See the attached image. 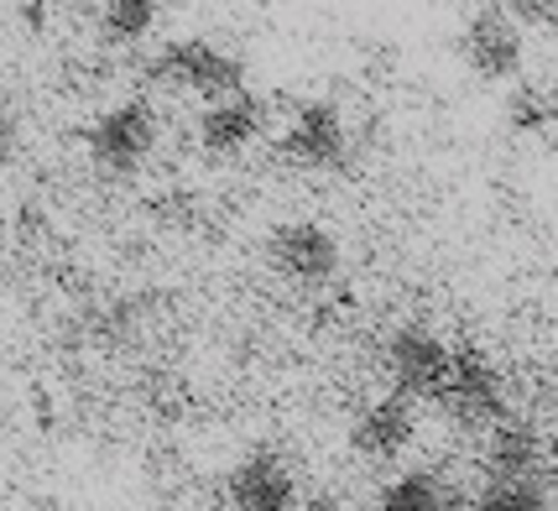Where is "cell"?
<instances>
[{
    "instance_id": "1",
    "label": "cell",
    "mask_w": 558,
    "mask_h": 511,
    "mask_svg": "<svg viewBox=\"0 0 558 511\" xmlns=\"http://www.w3.org/2000/svg\"><path fill=\"white\" fill-rule=\"evenodd\" d=\"M146 78L172 89V95L219 99L245 89V58L209 42V37H178V42H162L146 58Z\"/></svg>"
},
{
    "instance_id": "2",
    "label": "cell",
    "mask_w": 558,
    "mask_h": 511,
    "mask_svg": "<svg viewBox=\"0 0 558 511\" xmlns=\"http://www.w3.org/2000/svg\"><path fill=\"white\" fill-rule=\"evenodd\" d=\"M84 151L99 172L110 178H131L151 162L157 151V110L146 99H121L105 115H95V125L84 131Z\"/></svg>"
},
{
    "instance_id": "3",
    "label": "cell",
    "mask_w": 558,
    "mask_h": 511,
    "mask_svg": "<svg viewBox=\"0 0 558 511\" xmlns=\"http://www.w3.org/2000/svg\"><path fill=\"white\" fill-rule=\"evenodd\" d=\"M438 407L460 428H496L507 417V381L496 361L481 350H454V365L438 387Z\"/></svg>"
},
{
    "instance_id": "4",
    "label": "cell",
    "mask_w": 558,
    "mask_h": 511,
    "mask_svg": "<svg viewBox=\"0 0 558 511\" xmlns=\"http://www.w3.org/2000/svg\"><path fill=\"white\" fill-rule=\"evenodd\" d=\"M267 261L292 288H324L340 271V235L318 219H288L267 235Z\"/></svg>"
},
{
    "instance_id": "5",
    "label": "cell",
    "mask_w": 558,
    "mask_h": 511,
    "mask_svg": "<svg viewBox=\"0 0 558 511\" xmlns=\"http://www.w3.org/2000/svg\"><path fill=\"white\" fill-rule=\"evenodd\" d=\"M282 157L303 172H340L350 162V125L335 99H303L282 131Z\"/></svg>"
},
{
    "instance_id": "6",
    "label": "cell",
    "mask_w": 558,
    "mask_h": 511,
    "mask_svg": "<svg viewBox=\"0 0 558 511\" xmlns=\"http://www.w3.org/2000/svg\"><path fill=\"white\" fill-rule=\"evenodd\" d=\"M381 365H387V376L397 391H408V397H438L449 365H454V350L438 340L428 324H397L387 334Z\"/></svg>"
},
{
    "instance_id": "7",
    "label": "cell",
    "mask_w": 558,
    "mask_h": 511,
    "mask_svg": "<svg viewBox=\"0 0 558 511\" xmlns=\"http://www.w3.org/2000/svg\"><path fill=\"white\" fill-rule=\"evenodd\" d=\"M460 58L464 69L475 73V78H486V84H507L522 73V26L511 22L501 5H486V11H475L460 32Z\"/></svg>"
},
{
    "instance_id": "8",
    "label": "cell",
    "mask_w": 558,
    "mask_h": 511,
    "mask_svg": "<svg viewBox=\"0 0 558 511\" xmlns=\"http://www.w3.org/2000/svg\"><path fill=\"white\" fill-rule=\"evenodd\" d=\"M267 99L251 95V89H235V95H219L204 105V115H198V146L209 151V157H241L245 146L262 142V131H267Z\"/></svg>"
},
{
    "instance_id": "9",
    "label": "cell",
    "mask_w": 558,
    "mask_h": 511,
    "mask_svg": "<svg viewBox=\"0 0 558 511\" xmlns=\"http://www.w3.org/2000/svg\"><path fill=\"white\" fill-rule=\"evenodd\" d=\"M417 438V407L408 391H391V397H376L361 417H355V428H350V449L371 464H391L402 460L408 449H413Z\"/></svg>"
},
{
    "instance_id": "10",
    "label": "cell",
    "mask_w": 558,
    "mask_h": 511,
    "mask_svg": "<svg viewBox=\"0 0 558 511\" xmlns=\"http://www.w3.org/2000/svg\"><path fill=\"white\" fill-rule=\"evenodd\" d=\"M225 496L245 511H292L298 480H292L288 460H282L277 449H256V454H245V460L230 470Z\"/></svg>"
},
{
    "instance_id": "11",
    "label": "cell",
    "mask_w": 558,
    "mask_h": 511,
    "mask_svg": "<svg viewBox=\"0 0 558 511\" xmlns=\"http://www.w3.org/2000/svg\"><path fill=\"white\" fill-rule=\"evenodd\" d=\"M548 464V438L522 417H501L486 438V475L496 480H533Z\"/></svg>"
},
{
    "instance_id": "12",
    "label": "cell",
    "mask_w": 558,
    "mask_h": 511,
    "mask_svg": "<svg viewBox=\"0 0 558 511\" xmlns=\"http://www.w3.org/2000/svg\"><path fill=\"white\" fill-rule=\"evenodd\" d=\"M376 511H454V486L434 470H408L381 486Z\"/></svg>"
},
{
    "instance_id": "13",
    "label": "cell",
    "mask_w": 558,
    "mask_h": 511,
    "mask_svg": "<svg viewBox=\"0 0 558 511\" xmlns=\"http://www.w3.org/2000/svg\"><path fill=\"white\" fill-rule=\"evenodd\" d=\"M501 115H507V131H517V136H543V131H554L558 125V95L548 89V84L522 78V84L507 95Z\"/></svg>"
},
{
    "instance_id": "14",
    "label": "cell",
    "mask_w": 558,
    "mask_h": 511,
    "mask_svg": "<svg viewBox=\"0 0 558 511\" xmlns=\"http://www.w3.org/2000/svg\"><path fill=\"white\" fill-rule=\"evenodd\" d=\"M157 16H162V0H99V37L116 48L146 42Z\"/></svg>"
},
{
    "instance_id": "15",
    "label": "cell",
    "mask_w": 558,
    "mask_h": 511,
    "mask_svg": "<svg viewBox=\"0 0 558 511\" xmlns=\"http://www.w3.org/2000/svg\"><path fill=\"white\" fill-rule=\"evenodd\" d=\"M475 511H554V496L543 480H496L490 475L486 490L475 496Z\"/></svg>"
},
{
    "instance_id": "16",
    "label": "cell",
    "mask_w": 558,
    "mask_h": 511,
    "mask_svg": "<svg viewBox=\"0 0 558 511\" xmlns=\"http://www.w3.org/2000/svg\"><path fill=\"white\" fill-rule=\"evenodd\" d=\"M517 26H558V0H496Z\"/></svg>"
},
{
    "instance_id": "17",
    "label": "cell",
    "mask_w": 558,
    "mask_h": 511,
    "mask_svg": "<svg viewBox=\"0 0 558 511\" xmlns=\"http://www.w3.org/2000/svg\"><path fill=\"white\" fill-rule=\"evenodd\" d=\"M16 151H22V115L11 105H0V172L16 162Z\"/></svg>"
},
{
    "instance_id": "18",
    "label": "cell",
    "mask_w": 558,
    "mask_h": 511,
    "mask_svg": "<svg viewBox=\"0 0 558 511\" xmlns=\"http://www.w3.org/2000/svg\"><path fill=\"white\" fill-rule=\"evenodd\" d=\"M303 511H350V507H340V501H324V496H318V501H308Z\"/></svg>"
},
{
    "instance_id": "19",
    "label": "cell",
    "mask_w": 558,
    "mask_h": 511,
    "mask_svg": "<svg viewBox=\"0 0 558 511\" xmlns=\"http://www.w3.org/2000/svg\"><path fill=\"white\" fill-rule=\"evenodd\" d=\"M225 511H245V507H235V501H230V507H225Z\"/></svg>"
},
{
    "instance_id": "20",
    "label": "cell",
    "mask_w": 558,
    "mask_h": 511,
    "mask_svg": "<svg viewBox=\"0 0 558 511\" xmlns=\"http://www.w3.org/2000/svg\"><path fill=\"white\" fill-rule=\"evenodd\" d=\"M0 511H5V507H0Z\"/></svg>"
}]
</instances>
